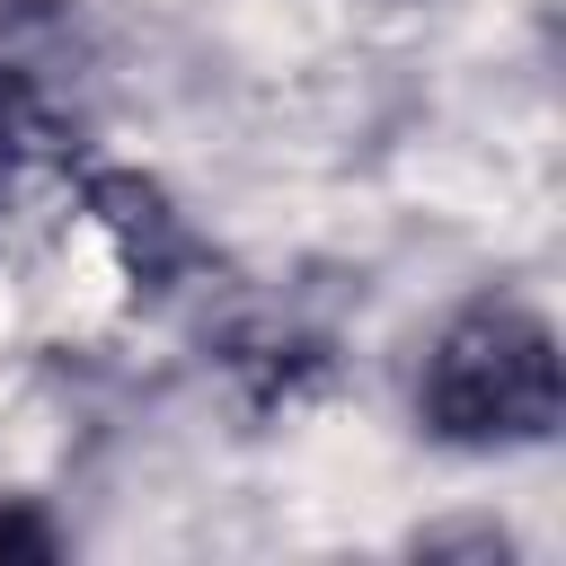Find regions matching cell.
<instances>
[{"label":"cell","instance_id":"1","mask_svg":"<svg viewBox=\"0 0 566 566\" xmlns=\"http://www.w3.org/2000/svg\"><path fill=\"white\" fill-rule=\"evenodd\" d=\"M557 336L513 301H478L424 363V424L442 442H548L557 433Z\"/></svg>","mask_w":566,"mask_h":566},{"label":"cell","instance_id":"2","mask_svg":"<svg viewBox=\"0 0 566 566\" xmlns=\"http://www.w3.org/2000/svg\"><path fill=\"white\" fill-rule=\"evenodd\" d=\"M18 133H27V88H18V71L0 62V177H9V159H18Z\"/></svg>","mask_w":566,"mask_h":566}]
</instances>
